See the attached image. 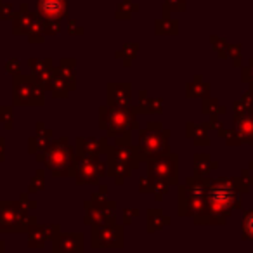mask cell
Masks as SVG:
<instances>
[{"instance_id":"6da1fadb","label":"cell","mask_w":253,"mask_h":253,"mask_svg":"<svg viewBox=\"0 0 253 253\" xmlns=\"http://www.w3.org/2000/svg\"><path fill=\"white\" fill-rule=\"evenodd\" d=\"M232 201H234V193H232L231 186H217L215 189H211V194H210L211 210H215V211L229 210Z\"/></svg>"},{"instance_id":"7a4b0ae2","label":"cell","mask_w":253,"mask_h":253,"mask_svg":"<svg viewBox=\"0 0 253 253\" xmlns=\"http://www.w3.org/2000/svg\"><path fill=\"white\" fill-rule=\"evenodd\" d=\"M245 232L253 238V211H250L245 218Z\"/></svg>"}]
</instances>
